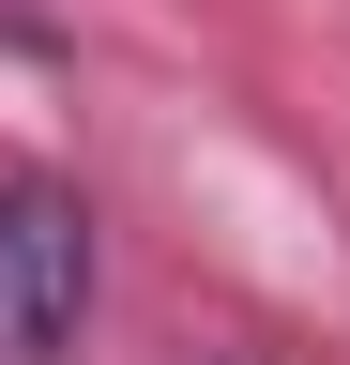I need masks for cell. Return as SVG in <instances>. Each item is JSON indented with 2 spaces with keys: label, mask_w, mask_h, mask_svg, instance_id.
<instances>
[{
  "label": "cell",
  "mask_w": 350,
  "mask_h": 365,
  "mask_svg": "<svg viewBox=\"0 0 350 365\" xmlns=\"http://www.w3.org/2000/svg\"><path fill=\"white\" fill-rule=\"evenodd\" d=\"M92 319V213L61 182H0V365H61Z\"/></svg>",
  "instance_id": "6da1fadb"
}]
</instances>
